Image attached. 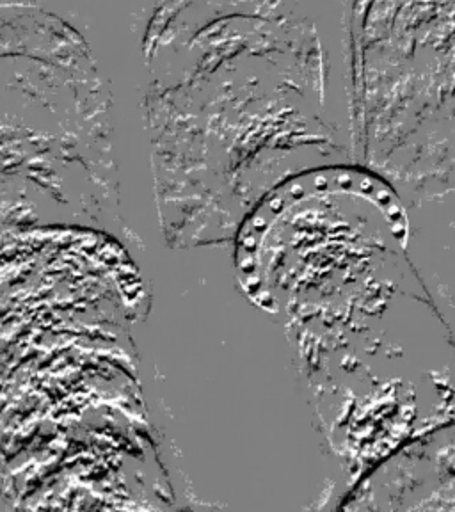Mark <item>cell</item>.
I'll return each mask as SVG.
<instances>
[{
  "instance_id": "cell-1",
  "label": "cell",
  "mask_w": 455,
  "mask_h": 512,
  "mask_svg": "<svg viewBox=\"0 0 455 512\" xmlns=\"http://www.w3.org/2000/svg\"><path fill=\"white\" fill-rule=\"evenodd\" d=\"M400 468L429 475V484L416 486L399 496L400 500L415 498L408 509H413L416 502H424L418 509H429L436 500L440 502L436 509H441L445 500L452 502L448 509H455V438L416 445L411 456L400 457Z\"/></svg>"
}]
</instances>
